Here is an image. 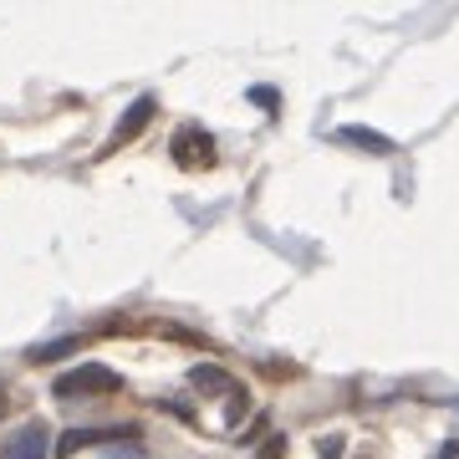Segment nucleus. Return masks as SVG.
<instances>
[{"label": "nucleus", "instance_id": "nucleus-10", "mask_svg": "<svg viewBox=\"0 0 459 459\" xmlns=\"http://www.w3.org/2000/svg\"><path fill=\"white\" fill-rule=\"evenodd\" d=\"M337 449H342V439H322V459H337Z\"/></svg>", "mask_w": 459, "mask_h": 459}, {"label": "nucleus", "instance_id": "nucleus-11", "mask_svg": "<svg viewBox=\"0 0 459 459\" xmlns=\"http://www.w3.org/2000/svg\"><path fill=\"white\" fill-rule=\"evenodd\" d=\"M439 459H459V439H449V444H444V449H439Z\"/></svg>", "mask_w": 459, "mask_h": 459}, {"label": "nucleus", "instance_id": "nucleus-3", "mask_svg": "<svg viewBox=\"0 0 459 459\" xmlns=\"http://www.w3.org/2000/svg\"><path fill=\"white\" fill-rule=\"evenodd\" d=\"M47 455H51V434L41 424H21L0 444V459H47Z\"/></svg>", "mask_w": 459, "mask_h": 459}, {"label": "nucleus", "instance_id": "nucleus-5", "mask_svg": "<svg viewBox=\"0 0 459 459\" xmlns=\"http://www.w3.org/2000/svg\"><path fill=\"white\" fill-rule=\"evenodd\" d=\"M117 434H133V429H66L62 439H56V459H72L77 449H87V444H108V439H117Z\"/></svg>", "mask_w": 459, "mask_h": 459}, {"label": "nucleus", "instance_id": "nucleus-2", "mask_svg": "<svg viewBox=\"0 0 459 459\" xmlns=\"http://www.w3.org/2000/svg\"><path fill=\"white\" fill-rule=\"evenodd\" d=\"M169 153H174V164L179 169H204L214 159V138L204 128H179L174 133V143H169Z\"/></svg>", "mask_w": 459, "mask_h": 459}, {"label": "nucleus", "instance_id": "nucleus-8", "mask_svg": "<svg viewBox=\"0 0 459 459\" xmlns=\"http://www.w3.org/2000/svg\"><path fill=\"white\" fill-rule=\"evenodd\" d=\"M347 143L368 148V153H394V138H383V133H368V128H342Z\"/></svg>", "mask_w": 459, "mask_h": 459}, {"label": "nucleus", "instance_id": "nucleus-6", "mask_svg": "<svg viewBox=\"0 0 459 459\" xmlns=\"http://www.w3.org/2000/svg\"><path fill=\"white\" fill-rule=\"evenodd\" d=\"M189 383H195L199 394H235L230 373H225V368H214V362H199L195 373H189Z\"/></svg>", "mask_w": 459, "mask_h": 459}, {"label": "nucleus", "instance_id": "nucleus-7", "mask_svg": "<svg viewBox=\"0 0 459 459\" xmlns=\"http://www.w3.org/2000/svg\"><path fill=\"white\" fill-rule=\"evenodd\" d=\"M82 347V337L72 332V337H56V342H41V347H26V362H62V358H72Z\"/></svg>", "mask_w": 459, "mask_h": 459}, {"label": "nucleus", "instance_id": "nucleus-1", "mask_svg": "<svg viewBox=\"0 0 459 459\" xmlns=\"http://www.w3.org/2000/svg\"><path fill=\"white\" fill-rule=\"evenodd\" d=\"M123 388V377L113 368H102V362H82V368H66L56 383H51V394L56 398H108Z\"/></svg>", "mask_w": 459, "mask_h": 459}, {"label": "nucleus", "instance_id": "nucleus-9", "mask_svg": "<svg viewBox=\"0 0 459 459\" xmlns=\"http://www.w3.org/2000/svg\"><path fill=\"white\" fill-rule=\"evenodd\" d=\"M281 449H286V439H265L261 444V459H281Z\"/></svg>", "mask_w": 459, "mask_h": 459}, {"label": "nucleus", "instance_id": "nucleus-4", "mask_svg": "<svg viewBox=\"0 0 459 459\" xmlns=\"http://www.w3.org/2000/svg\"><path fill=\"white\" fill-rule=\"evenodd\" d=\"M153 113H159V102L148 98V92H143V98H133V108H128L123 117H117L113 143H133V138H138V133H143L148 123H153Z\"/></svg>", "mask_w": 459, "mask_h": 459}]
</instances>
